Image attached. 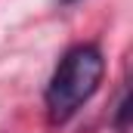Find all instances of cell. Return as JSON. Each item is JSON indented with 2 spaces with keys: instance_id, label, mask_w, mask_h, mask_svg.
<instances>
[{
  "instance_id": "1",
  "label": "cell",
  "mask_w": 133,
  "mask_h": 133,
  "mask_svg": "<svg viewBox=\"0 0 133 133\" xmlns=\"http://www.w3.org/2000/svg\"><path fill=\"white\" fill-rule=\"evenodd\" d=\"M102 74H105V59L99 46L93 43L71 46L46 84V118L53 124H65L99 90Z\"/></svg>"
},
{
  "instance_id": "3",
  "label": "cell",
  "mask_w": 133,
  "mask_h": 133,
  "mask_svg": "<svg viewBox=\"0 0 133 133\" xmlns=\"http://www.w3.org/2000/svg\"><path fill=\"white\" fill-rule=\"evenodd\" d=\"M62 3H74V0H62Z\"/></svg>"
},
{
  "instance_id": "2",
  "label": "cell",
  "mask_w": 133,
  "mask_h": 133,
  "mask_svg": "<svg viewBox=\"0 0 133 133\" xmlns=\"http://www.w3.org/2000/svg\"><path fill=\"white\" fill-rule=\"evenodd\" d=\"M127 124H130V93L121 96L118 111H115V127H118V130H127Z\"/></svg>"
}]
</instances>
